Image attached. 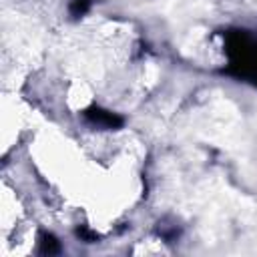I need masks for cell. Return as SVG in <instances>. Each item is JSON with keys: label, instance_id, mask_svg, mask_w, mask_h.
<instances>
[{"label": "cell", "instance_id": "6da1fadb", "mask_svg": "<svg viewBox=\"0 0 257 257\" xmlns=\"http://www.w3.org/2000/svg\"><path fill=\"white\" fill-rule=\"evenodd\" d=\"M86 118L92 120L98 126H104V128H116V126L122 124V118L118 114L108 112V110H102V108H88L86 110Z\"/></svg>", "mask_w": 257, "mask_h": 257}, {"label": "cell", "instance_id": "7a4b0ae2", "mask_svg": "<svg viewBox=\"0 0 257 257\" xmlns=\"http://www.w3.org/2000/svg\"><path fill=\"white\" fill-rule=\"evenodd\" d=\"M40 251L52 255V253H58V251H60V245H58V241H56L52 235L44 233V235L40 237Z\"/></svg>", "mask_w": 257, "mask_h": 257}, {"label": "cell", "instance_id": "3957f363", "mask_svg": "<svg viewBox=\"0 0 257 257\" xmlns=\"http://www.w3.org/2000/svg\"><path fill=\"white\" fill-rule=\"evenodd\" d=\"M92 0H72L70 2V14L76 18V16H82L88 8H90Z\"/></svg>", "mask_w": 257, "mask_h": 257}]
</instances>
